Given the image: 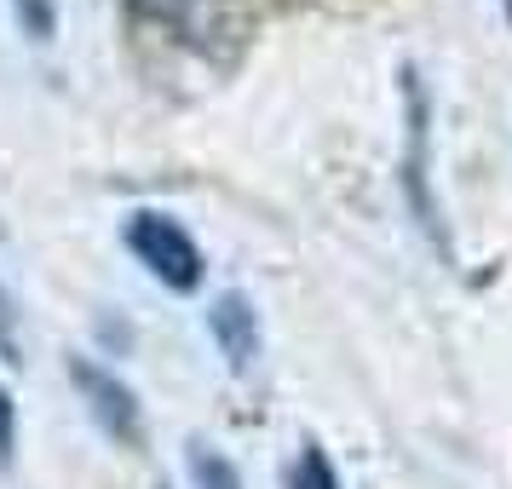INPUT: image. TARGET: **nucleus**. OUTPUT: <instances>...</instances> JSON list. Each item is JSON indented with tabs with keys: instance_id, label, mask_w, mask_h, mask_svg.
<instances>
[{
	"instance_id": "f257e3e1",
	"label": "nucleus",
	"mask_w": 512,
	"mask_h": 489,
	"mask_svg": "<svg viewBox=\"0 0 512 489\" xmlns=\"http://www.w3.org/2000/svg\"><path fill=\"white\" fill-rule=\"evenodd\" d=\"M403 196H409L415 225L432 236V248L443 259H455L449 219H443V202L432 190V98H426V81L415 70H403Z\"/></svg>"
},
{
	"instance_id": "f03ea898",
	"label": "nucleus",
	"mask_w": 512,
	"mask_h": 489,
	"mask_svg": "<svg viewBox=\"0 0 512 489\" xmlns=\"http://www.w3.org/2000/svg\"><path fill=\"white\" fill-rule=\"evenodd\" d=\"M121 236H127L133 259H139L144 271L162 282V288H173V294L202 288V248H196V236H190L173 213H162V208L127 213Z\"/></svg>"
},
{
	"instance_id": "7ed1b4c3",
	"label": "nucleus",
	"mask_w": 512,
	"mask_h": 489,
	"mask_svg": "<svg viewBox=\"0 0 512 489\" xmlns=\"http://www.w3.org/2000/svg\"><path fill=\"white\" fill-rule=\"evenodd\" d=\"M70 380H75V392H81V403H87V415H93L98 432L110 443H121V449H139L144 409H139V397H133V386L121 374H110L104 363H93V357H70Z\"/></svg>"
},
{
	"instance_id": "20e7f679",
	"label": "nucleus",
	"mask_w": 512,
	"mask_h": 489,
	"mask_svg": "<svg viewBox=\"0 0 512 489\" xmlns=\"http://www.w3.org/2000/svg\"><path fill=\"white\" fill-rule=\"evenodd\" d=\"M139 6L150 18H162L173 35L196 41L202 52L231 47V41H242V29H248L242 0H139Z\"/></svg>"
},
{
	"instance_id": "39448f33",
	"label": "nucleus",
	"mask_w": 512,
	"mask_h": 489,
	"mask_svg": "<svg viewBox=\"0 0 512 489\" xmlns=\"http://www.w3.org/2000/svg\"><path fill=\"white\" fill-rule=\"evenodd\" d=\"M208 328H213V346H219V357H225V369L231 374H254L259 363V311L248 294H219L208 311Z\"/></svg>"
},
{
	"instance_id": "423d86ee",
	"label": "nucleus",
	"mask_w": 512,
	"mask_h": 489,
	"mask_svg": "<svg viewBox=\"0 0 512 489\" xmlns=\"http://www.w3.org/2000/svg\"><path fill=\"white\" fill-rule=\"evenodd\" d=\"M288 489H340V472H334L323 443H300V455L288 466Z\"/></svg>"
},
{
	"instance_id": "0eeeda50",
	"label": "nucleus",
	"mask_w": 512,
	"mask_h": 489,
	"mask_svg": "<svg viewBox=\"0 0 512 489\" xmlns=\"http://www.w3.org/2000/svg\"><path fill=\"white\" fill-rule=\"evenodd\" d=\"M190 484L196 489H242V472L213 443H190Z\"/></svg>"
},
{
	"instance_id": "6e6552de",
	"label": "nucleus",
	"mask_w": 512,
	"mask_h": 489,
	"mask_svg": "<svg viewBox=\"0 0 512 489\" xmlns=\"http://www.w3.org/2000/svg\"><path fill=\"white\" fill-rule=\"evenodd\" d=\"M0 357L6 363H18L24 357V334H18V305H12V294L0 288Z\"/></svg>"
},
{
	"instance_id": "1a4fd4ad",
	"label": "nucleus",
	"mask_w": 512,
	"mask_h": 489,
	"mask_svg": "<svg viewBox=\"0 0 512 489\" xmlns=\"http://www.w3.org/2000/svg\"><path fill=\"white\" fill-rule=\"evenodd\" d=\"M12 449H18V403L0 380V466H12Z\"/></svg>"
},
{
	"instance_id": "9d476101",
	"label": "nucleus",
	"mask_w": 512,
	"mask_h": 489,
	"mask_svg": "<svg viewBox=\"0 0 512 489\" xmlns=\"http://www.w3.org/2000/svg\"><path fill=\"white\" fill-rule=\"evenodd\" d=\"M18 18H24V29L35 35V41H47V35H52V24H58L52 0H18Z\"/></svg>"
},
{
	"instance_id": "9b49d317",
	"label": "nucleus",
	"mask_w": 512,
	"mask_h": 489,
	"mask_svg": "<svg viewBox=\"0 0 512 489\" xmlns=\"http://www.w3.org/2000/svg\"><path fill=\"white\" fill-rule=\"evenodd\" d=\"M501 18H512V0H501Z\"/></svg>"
}]
</instances>
